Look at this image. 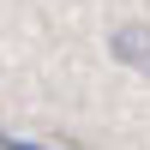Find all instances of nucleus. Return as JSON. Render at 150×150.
<instances>
[{"instance_id": "nucleus-1", "label": "nucleus", "mask_w": 150, "mask_h": 150, "mask_svg": "<svg viewBox=\"0 0 150 150\" xmlns=\"http://www.w3.org/2000/svg\"><path fill=\"white\" fill-rule=\"evenodd\" d=\"M114 54L150 72V30H120V36H114Z\"/></svg>"}, {"instance_id": "nucleus-2", "label": "nucleus", "mask_w": 150, "mask_h": 150, "mask_svg": "<svg viewBox=\"0 0 150 150\" xmlns=\"http://www.w3.org/2000/svg\"><path fill=\"white\" fill-rule=\"evenodd\" d=\"M0 150H42V144H30V138H12V132H0Z\"/></svg>"}]
</instances>
